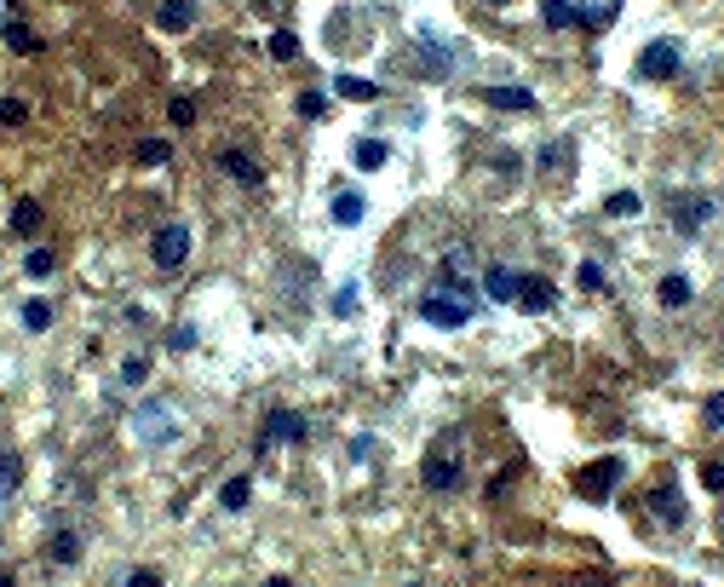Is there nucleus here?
I'll list each match as a JSON object with an SVG mask.
<instances>
[{
  "mask_svg": "<svg viewBox=\"0 0 724 587\" xmlns=\"http://www.w3.org/2000/svg\"><path fill=\"white\" fill-rule=\"evenodd\" d=\"M420 478L432 484V489H454V484H460V432H443L432 449H426Z\"/></svg>",
  "mask_w": 724,
  "mask_h": 587,
  "instance_id": "nucleus-1",
  "label": "nucleus"
},
{
  "mask_svg": "<svg viewBox=\"0 0 724 587\" xmlns=\"http://www.w3.org/2000/svg\"><path fill=\"white\" fill-rule=\"evenodd\" d=\"M616 478H621V455H604V461H593V467L575 472V495L593 501V507H604V501L616 495Z\"/></svg>",
  "mask_w": 724,
  "mask_h": 587,
  "instance_id": "nucleus-2",
  "label": "nucleus"
},
{
  "mask_svg": "<svg viewBox=\"0 0 724 587\" xmlns=\"http://www.w3.org/2000/svg\"><path fill=\"white\" fill-rule=\"evenodd\" d=\"M679 64H684L679 41H667V35H661V41H649L644 52H638L633 76H638V81H672V76H679Z\"/></svg>",
  "mask_w": 724,
  "mask_h": 587,
  "instance_id": "nucleus-3",
  "label": "nucleus"
},
{
  "mask_svg": "<svg viewBox=\"0 0 724 587\" xmlns=\"http://www.w3.org/2000/svg\"><path fill=\"white\" fill-rule=\"evenodd\" d=\"M150 260L162 265V271H179V265L190 260V230H184V225H162L150 237Z\"/></svg>",
  "mask_w": 724,
  "mask_h": 587,
  "instance_id": "nucleus-4",
  "label": "nucleus"
},
{
  "mask_svg": "<svg viewBox=\"0 0 724 587\" xmlns=\"http://www.w3.org/2000/svg\"><path fill=\"white\" fill-rule=\"evenodd\" d=\"M420 317L432 328H465L472 323V300H443V294H426L420 300Z\"/></svg>",
  "mask_w": 724,
  "mask_h": 587,
  "instance_id": "nucleus-5",
  "label": "nucleus"
},
{
  "mask_svg": "<svg viewBox=\"0 0 724 587\" xmlns=\"http://www.w3.org/2000/svg\"><path fill=\"white\" fill-rule=\"evenodd\" d=\"M305 426H311V421H305L299 409H271V414H265V444H299Z\"/></svg>",
  "mask_w": 724,
  "mask_h": 587,
  "instance_id": "nucleus-6",
  "label": "nucleus"
},
{
  "mask_svg": "<svg viewBox=\"0 0 724 587\" xmlns=\"http://www.w3.org/2000/svg\"><path fill=\"white\" fill-rule=\"evenodd\" d=\"M219 167H225V173L236 179V185H248V190H259V185H265V167L253 162L248 150H219Z\"/></svg>",
  "mask_w": 724,
  "mask_h": 587,
  "instance_id": "nucleus-7",
  "label": "nucleus"
},
{
  "mask_svg": "<svg viewBox=\"0 0 724 587\" xmlns=\"http://www.w3.org/2000/svg\"><path fill=\"white\" fill-rule=\"evenodd\" d=\"M621 6H627V0H581V6H575V23H586V29H609V23L621 18Z\"/></svg>",
  "mask_w": 724,
  "mask_h": 587,
  "instance_id": "nucleus-8",
  "label": "nucleus"
},
{
  "mask_svg": "<svg viewBox=\"0 0 724 587\" xmlns=\"http://www.w3.org/2000/svg\"><path fill=\"white\" fill-rule=\"evenodd\" d=\"M552 300H558V288H552L546 277H518V305L523 311H552Z\"/></svg>",
  "mask_w": 724,
  "mask_h": 587,
  "instance_id": "nucleus-9",
  "label": "nucleus"
},
{
  "mask_svg": "<svg viewBox=\"0 0 724 587\" xmlns=\"http://www.w3.org/2000/svg\"><path fill=\"white\" fill-rule=\"evenodd\" d=\"M707 219H713V202H707V196H679V207H672V225L679 230H702Z\"/></svg>",
  "mask_w": 724,
  "mask_h": 587,
  "instance_id": "nucleus-10",
  "label": "nucleus"
},
{
  "mask_svg": "<svg viewBox=\"0 0 724 587\" xmlns=\"http://www.w3.org/2000/svg\"><path fill=\"white\" fill-rule=\"evenodd\" d=\"M649 507H656L667 524H684V519H690V507H684L679 484H656V489H649Z\"/></svg>",
  "mask_w": 724,
  "mask_h": 587,
  "instance_id": "nucleus-11",
  "label": "nucleus"
},
{
  "mask_svg": "<svg viewBox=\"0 0 724 587\" xmlns=\"http://www.w3.org/2000/svg\"><path fill=\"white\" fill-rule=\"evenodd\" d=\"M155 23L173 29V35H184L195 23V0H162V6H155Z\"/></svg>",
  "mask_w": 724,
  "mask_h": 587,
  "instance_id": "nucleus-12",
  "label": "nucleus"
},
{
  "mask_svg": "<svg viewBox=\"0 0 724 587\" xmlns=\"http://www.w3.org/2000/svg\"><path fill=\"white\" fill-rule=\"evenodd\" d=\"M483 294H489V300H500V305L518 300V271H506V265H489V271H483Z\"/></svg>",
  "mask_w": 724,
  "mask_h": 587,
  "instance_id": "nucleus-13",
  "label": "nucleus"
},
{
  "mask_svg": "<svg viewBox=\"0 0 724 587\" xmlns=\"http://www.w3.org/2000/svg\"><path fill=\"white\" fill-rule=\"evenodd\" d=\"M6 46H12V52H23V58H35V52H41V35H35L23 18H6Z\"/></svg>",
  "mask_w": 724,
  "mask_h": 587,
  "instance_id": "nucleus-14",
  "label": "nucleus"
},
{
  "mask_svg": "<svg viewBox=\"0 0 724 587\" xmlns=\"http://www.w3.org/2000/svg\"><path fill=\"white\" fill-rule=\"evenodd\" d=\"M483 98H489L495 109H518V116H523V109H535V92H529V87H489Z\"/></svg>",
  "mask_w": 724,
  "mask_h": 587,
  "instance_id": "nucleus-15",
  "label": "nucleus"
},
{
  "mask_svg": "<svg viewBox=\"0 0 724 587\" xmlns=\"http://www.w3.org/2000/svg\"><path fill=\"white\" fill-rule=\"evenodd\" d=\"M362 213H368V196H357V190L334 196V225H362Z\"/></svg>",
  "mask_w": 724,
  "mask_h": 587,
  "instance_id": "nucleus-16",
  "label": "nucleus"
},
{
  "mask_svg": "<svg viewBox=\"0 0 724 587\" xmlns=\"http://www.w3.org/2000/svg\"><path fill=\"white\" fill-rule=\"evenodd\" d=\"M386 156H391V144H386V139H362L357 150H351V162H357L362 173H374V167H386Z\"/></svg>",
  "mask_w": 724,
  "mask_h": 587,
  "instance_id": "nucleus-17",
  "label": "nucleus"
},
{
  "mask_svg": "<svg viewBox=\"0 0 724 587\" xmlns=\"http://www.w3.org/2000/svg\"><path fill=\"white\" fill-rule=\"evenodd\" d=\"M656 300L667 305V311H679V305H690V277H661Z\"/></svg>",
  "mask_w": 724,
  "mask_h": 587,
  "instance_id": "nucleus-18",
  "label": "nucleus"
},
{
  "mask_svg": "<svg viewBox=\"0 0 724 587\" xmlns=\"http://www.w3.org/2000/svg\"><path fill=\"white\" fill-rule=\"evenodd\" d=\"M167 156H173V144H167V139H139L132 162H139V167H167Z\"/></svg>",
  "mask_w": 724,
  "mask_h": 587,
  "instance_id": "nucleus-19",
  "label": "nucleus"
},
{
  "mask_svg": "<svg viewBox=\"0 0 724 587\" xmlns=\"http://www.w3.org/2000/svg\"><path fill=\"white\" fill-rule=\"evenodd\" d=\"M575 6L581 0H541V23L546 29H563V23H575Z\"/></svg>",
  "mask_w": 724,
  "mask_h": 587,
  "instance_id": "nucleus-20",
  "label": "nucleus"
},
{
  "mask_svg": "<svg viewBox=\"0 0 724 587\" xmlns=\"http://www.w3.org/2000/svg\"><path fill=\"white\" fill-rule=\"evenodd\" d=\"M35 225H41V202H29V196H23V202L12 207V230H18V237H35Z\"/></svg>",
  "mask_w": 724,
  "mask_h": 587,
  "instance_id": "nucleus-21",
  "label": "nucleus"
},
{
  "mask_svg": "<svg viewBox=\"0 0 724 587\" xmlns=\"http://www.w3.org/2000/svg\"><path fill=\"white\" fill-rule=\"evenodd\" d=\"M162 426H167V409H139V438L144 444H162Z\"/></svg>",
  "mask_w": 724,
  "mask_h": 587,
  "instance_id": "nucleus-22",
  "label": "nucleus"
},
{
  "mask_svg": "<svg viewBox=\"0 0 724 587\" xmlns=\"http://www.w3.org/2000/svg\"><path fill=\"white\" fill-rule=\"evenodd\" d=\"M253 501V489H248V478H230L225 489H219V507H230V512H242Z\"/></svg>",
  "mask_w": 724,
  "mask_h": 587,
  "instance_id": "nucleus-23",
  "label": "nucleus"
},
{
  "mask_svg": "<svg viewBox=\"0 0 724 587\" xmlns=\"http://www.w3.org/2000/svg\"><path fill=\"white\" fill-rule=\"evenodd\" d=\"M52 559H58V565H76V559H81V535L76 530H58L52 535Z\"/></svg>",
  "mask_w": 724,
  "mask_h": 587,
  "instance_id": "nucleus-24",
  "label": "nucleus"
},
{
  "mask_svg": "<svg viewBox=\"0 0 724 587\" xmlns=\"http://www.w3.org/2000/svg\"><path fill=\"white\" fill-rule=\"evenodd\" d=\"M638 207H644V202H638V190H616V196L604 202V213H609V219H633Z\"/></svg>",
  "mask_w": 724,
  "mask_h": 587,
  "instance_id": "nucleus-25",
  "label": "nucleus"
},
{
  "mask_svg": "<svg viewBox=\"0 0 724 587\" xmlns=\"http://www.w3.org/2000/svg\"><path fill=\"white\" fill-rule=\"evenodd\" d=\"M339 98H357V104H368V98H379L374 81H362V76H339Z\"/></svg>",
  "mask_w": 724,
  "mask_h": 587,
  "instance_id": "nucleus-26",
  "label": "nucleus"
},
{
  "mask_svg": "<svg viewBox=\"0 0 724 587\" xmlns=\"http://www.w3.org/2000/svg\"><path fill=\"white\" fill-rule=\"evenodd\" d=\"M575 283H581V294H604V288H609V277H604V265L586 260L581 271H575Z\"/></svg>",
  "mask_w": 724,
  "mask_h": 587,
  "instance_id": "nucleus-27",
  "label": "nucleus"
},
{
  "mask_svg": "<svg viewBox=\"0 0 724 587\" xmlns=\"http://www.w3.org/2000/svg\"><path fill=\"white\" fill-rule=\"evenodd\" d=\"M23 328H35V334H41V328H52V305H46V300H29V305H23Z\"/></svg>",
  "mask_w": 724,
  "mask_h": 587,
  "instance_id": "nucleus-28",
  "label": "nucleus"
},
{
  "mask_svg": "<svg viewBox=\"0 0 724 587\" xmlns=\"http://www.w3.org/2000/svg\"><path fill=\"white\" fill-rule=\"evenodd\" d=\"M18 484H23V461L18 455H0V495H12Z\"/></svg>",
  "mask_w": 724,
  "mask_h": 587,
  "instance_id": "nucleus-29",
  "label": "nucleus"
},
{
  "mask_svg": "<svg viewBox=\"0 0 724 587\" xmlns=\"http://www.w3.org/2000/svg\"><path fill=\"white\" fill-rule=\"evenodd\" d=\"M29 121V104L23 98H0V127H23Z\"/></svg>",
  "mask_w": 724,
  "mask_h": 587,
  "instance_id": "nucleus-30",
  "label": "nucleus"
},
{
  "mask_svg": "<svg viewBox=\"0 0 724 587\" xmlns=\"http://www.w3.org/2000/svg\"><path fill=\"white\" fill-rule=\"evenodd\" d=\"M271 58H299V35H293V29H276V35H271Z\"/></svg>",
  "mask_w": 724,
  "mask_h": 587,
  "instance_id": "nucleus-31",
  "label": "nucleus"
},
{
  "mask_svg": "<svg viewBox=\"0 0 724 587\" xmlns=\"http://www.w3.org/2000/svg\"><path fill=\"white\" fill-rule=\"evenodd\" d=\"M52 253H46V248H29V253H23V271H29V277H46V271H52Z\"/></svg>",
  "mask_w": 724,
  "mask_h": 587,
  "instance_id": "nucleus-32",
  "label": "nucleus"
},
{
  "mask_svg": "<svg viewBox=\"0 0 724 587\" xmlns=\"http://www.w3.org/2000/svg\"><path fill=\"white\" fill-rule=\"evenodd\" d=\"M299 116H305V121L328 116V98H322V92H299Z\"/></svg>",
  "mask_w": 724,
  "mask_h": 587,
  "instance_id": "nucleus-33",
  "label": "nucleus"
},
{
  "mask_svg": "<svg viewBox=\"0 0 724 587\" xmlns=\"http://www.w3.org/2000/svg\"><path fill=\"white\" fill-rule=\"evenodd\" d=\"M167 121H173V127H190V121H195V104H190V98H173V104H167Z\"/></svg>",
  "mask_w": 724,
  "mask_h": 587,
  "instance_id": "nucleus-34",
  "label": "nucleus"
},
{
  "mask_svg": "<svg viewBox=\"0 0 724 587\" xmlns=\"http://www.w3.org/2000/svg\"><path fill=\"white\" fill-rule=\"evenodd\" d=\"M144 374H150V358H127V363H121V381H127V386H139Z\"/></svg>",
  "mask_w": 724,
  "mask_h": 587,
  "instance_id": "nucleus-35",
  "label": "nucleus"
},
{
  "mask_svg": "<svg viewBox=\"0 0 724 587\" xmlns=\"http://www.w3.org/2000/svg\"><path fill=\"white\" fill-rule=\"evenodd\" d=\"M351 311H357V288H351V283H346V288H339V294H334V317H351Z\"/></svg>",
  "mask_w": 724,
  "mask_h": 587,
  "instance_id": "nucleus-36",
  "label": "nucleus"
},
{
  "mask_svg": "<svg viewBox=\"0 0 724 587\" xmlns=\"http://www.w3.org/2000/svg\"><path fill=\"white\" fill-rule=\"evenodd\" d=\"M707 426H713V432H724V391H713V398H707Z\"/></svg>",
  "mask_w": 724,
  "mask_h": 587,
  "instance_id": "nucleus-37",
  "label": "nucleus"
},
{
  "mask_svg": "<svg viewBox=\"0 0 724 587\" xmlns=\"http://www.w3.org/2000/svg\"><path fill=\"white\" fill-rule=\"evenodd\" d=\"M127 587H167V582H162V570H132Z\"/></svg>",
  "mask_w": 724,
  "mask_h": 587,
  "instance_id": "nucleus-38",
  "label": "nucleus"
},
{
  "mask_svg": "<svg viewBox=\"0 0 724 587\" xmlns=\"http://www.w3.org/2000/svg\"><path fill=\"white\" fill-rule=\"evenodd\" d=\"M702 484H707V489H719V495H724V467H719V461H707V467H702Z\"/></svg>",
  "mask_w": 724,
  "mask_h": 587,
  "instance_id": "nucleus-39",
  "label": "nucleus"
},
{
  "mask_svg": "<svg viewBox=\"0 0 724 587\" xmlns=\"http://www.w3.org/2000/svg\"><path fill=\"white\" fill-rule=\"evenodd\" d=\"M167 346H173V351H190V346H195V328H190V323L173 328V340H167Z\"/></svg>",
  "mask_w": 724,
  "mask_h": 587,
  "instance_id": "nucleus-40",
  "label": "nucleus"
},
{
  "mask_svg": "<svg viewBox=\"0 0 724 587\" xmlns=\"http://www.w3.org/2000/svg\"><path fill=\"white\" fill-rule=\"evenodd\" d=\"M265 587H293V582H288V576H271V582H265Z\"/></svg>",
  "mask_w": 724,
  "mask_h": 587,
  "instance_id": "nucleus-41",
  "label": "nucleus"
},
{
  "mask_svg": "<svg viewBox=\"0 0 724 587\" xmlns=\"http://www.w3.org/2000/svg\"><path fill=\"white\" fill-rule=\"evenodd\" d=\"M575 587H609V582H604V576H598V582H575Z\"/></svg>",
  "mask_w": 724,
  "mask_h": 587,
  "instance_id": "nucleus-42",
  "label": "nucleus"
},
{
  "mask_svg": "<svg viewBox=\"0 0 724 587\" xmlns=\"http://www.w3.org/2000/svg\"><path fill=\"white\" fill-rule=\"evenodd\" d=\"M489 6H512V0H489Z\"/></svg>",
  "mask_w": 724,
  "mask_h": 587,
  "instance_id": "nucleus-43",
  "label": "nucleus"
},
{
  "mask_svg": "<svg viewBox=\"0 0 724 587\" xmlns=\"http://www.w3.org/2000/svg\"><path fill=\"white\" fill-rule=\"evenodd\" d=\"M0 587H12V576H0Z\"/></svg>",
  "mask_w": 724,
  "mask_h": 587,
  "instance_id": "nucleus-44",
  "label": "nucleus"
},
{
  "mask_svg": "<svg viewBox=\"0 0 724 587\" xmlns=\"http://www.w3.org/2000/svg\"><path fill=\"white\" fill-rule=\"evenodd\" d=\"M719 524H724V512H719Z\"/></svg>",
  "mask_w": 724,
  "mask_h": 587,
  "instance_id": "nucleus-45",
  "label": "nucleus"
},
{
  "mask_svg": "<svg viewBox=\"0 0 724 587\" xmlns=\"http://www.w3.org/2000/svg\"><path fill=\"white\" fill-rule=\"evenodd\" d=\"M409 587H414V582H409Z\"/></svg>",
  "mask_w": 724,
  "mask_h": 587,
  "instance_id": "nucleus-46",
  "label": "nucleus"
}]
</instances>
